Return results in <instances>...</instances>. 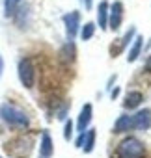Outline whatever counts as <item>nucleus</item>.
<instances>
[{"mask_svg":"<svg viewBox=\"0 0 151 158\" xmlns=\"http://www.w3.org/2000/svg\"><path fill=\"white\" fill-rule=\"evenodd\" d=\"M0 117H2V121H6L13 128H28L30 127L28 114L24 110L17 108L15 104H10V102H4L2 106H0Z\"/></svg>","mask_w":151,"mask_h":158,"instance_id":"f257e3e1","label":"nucleus"},{"mask_svg":"<svg viewBox=\"0 0 151 158\" xmlns=\"http://www.w3.org/2000/svg\"><path fill=\"white\" fill-rule=\"evenodd\" d=\"M144 151V143L138 138H125L118 145V158H142Z\"/></svg>","mask_w":151,"mask_h":158,"instance_id":"f03ea898","label":"nucleus"},{"mask_svg":"<svg viewBox=\"0 0 151 158\" xmlns=\"http://www.w3.org/2000/svg\"><path fill=\"white\" fill-rule=\"evenodd\" d=\"M32 147H34V141L30 136H19L11 143H8L6 149L13 158H26L32 152Z\"/></svg>","mask_w":151,"mask_h":158,"instance_id":"7ed1b4c3","label":"nucleus"},{"mask_svg":"<svg viewBox=\"0 0 151 158\" xmlns=\"http://www.w3.org/2000/svg\"><path fill=\"white\" fill-rule=\"evenodd\" d=\"M19 78L24 88H34L36 82V67L30 58H23L19 61Z\"/></svg>","mask_w":151,"mask_h":158,"instance_id":"20e7f679","label":"nucleus"},{"mask_svg":"<svg viewBox=\"0 0 151 158\" xmlns=\"http://www.w3.org/2000/svg\"><path fill=\"white\" fill-rule=\"evenodd\" d=\"M63 23H65L67 37H69V41H73L77 32H79V26H80V13L79 11H69L67 15H63Z\"/></svg>","mask_w":151,"mask_h":158,"instance_id":"39448f33","label":"nucleus"},{"mask_svg":"<svg viewBox=\"0 0 151 158\" xmlns=\"http://www.w3.org/2000/svg\"><path fill=\"white\" fill-rule=\"evenodd\" d=\"M151 127V110H140L132 115V130H147Z\"/></svg>","mask_w":151,"mask_h":158,"instance_id":"423d86ee","label":"nucleus"},{"mask_svg":"<svg viewBox=\"0 0 151 158\" xmlns=\"http://www.w3.org/2000/svg\"><path fill=\"white\" fill-rule=\"evenodd\" d=\"M54 154V141L50 138V134L45 130L41 134V141H39V158H50Z\"/></svg>","mask_w":151,"mask_h":158,"instance_id":"0eeeda50","label":"nucleus"},{"mask_svg":"<svg viewBox=\"0 0 151 158\" xmlns=\"http://www.w3.org/2000/svg\"><path fill=\"white\" fill-rule=\"evenodd\" d=\"M92 115H93V108H92V104H84L82 110H80V115H79V119H77V130H79V132H84V130L90 127V123H92Z\"/></svg>","mask_w":151,"mask_h":158,"instance_id":"6e6552de","label":"nucleus"},{"mask_svg":"<svg viewBox=\"0 0 151 158\" xmlns=\"http://www.w3.org/2000/svg\"><path fill=\"white\" fill-rule=\"evenodd\" d=\"M121 19H123V4L121 2H114L112 4V13H110V21H108V28L110 30H118L121 26Z\"/></svg>","mask_w":151,"mask_h":158,"instance_id":"1a4fd4ad","label":"nucleus"},{"mask_svg":"<svg viewBox=\"0 0 151 158\" xmlns=\"http://www.w3.org/2000/svg\"><path fill=\"white\" fill-rule=\"evenodd\" d=\"M93 147H95V128H86V130H84V138H82L80 149H82L86 154H90V152L93 151Z\"/></svg>","mask_w":151,"mask_h":158,"instance_id":"9d476101","label":"nucleus"},{"mask_svg":"<svg viewBox=\"0 0 151 158\" xmlns=\"http://www.w3.org/2000/svg\"><path fill=\"white\" fill-rule=\"evenodd\" d=\"M132 130V115H119L116 125H114V132L116 134H123Z\"/></svg>","mask_w":151,"mask_h":158,"instance_id":"9b49d317","label":"nucleus"},{"mask_svg":"<svg viewBox=\"0 0 151 158\" xmlns=\"http://www.w3.org/2000/svg\"><path fill=\"white\" fill-rule=\"evenodd\" d=\"M142 101H144V95H142L140 91H129V93H127V97H125L123 106H125V108H129V110H132V108H138Z\"/></svg>","mask_w":151,"mask_h":158,"instance_id":"f8f14e48","label":"nucleus"},{"mask_svg":"<svg viewBox=\"0 0 151 158\" xmlns=\"http://www.w3.org/2000/svg\"><path fill=\"white\" fill-rule=\"evenodd\" d=\"M97 21H99V26L103 30L108 28V2H103L99 4V11H97Z\"/></svg>","mask_w":151,"mask_h":158,"instance_id":"ddd939ff","label":"nucleus"},{"mask_svg":"<svg viewBox=\"0 0 151 158\" xmlns=\"http://www.w3.org/2000/svg\"><path fill=\"white\" fill-rule=\"evenodd\" d=\"M142 47H144V39H142V37H136L134 43H132V47H131V50H129L127 61H134V60H138V56H140V52H142Z\"/></svg>","mask_w":151,"mask_h":158,"instance_id":"4468645a","label":"nucleus"},{"mask_svg":"<svg viewBox=\"0 0 151 158\" xmlns=\"http://www.w3.org/2000/svg\"><path fill=\"white\" fill-rule=\"evenodd\" d=\"M132 37H134V28H129V32H127V34L123 35V39H119V45H118V48L110 50V52H112V56L119 54V52H121V50H123V48H125V47H127L129 43H131V39H132Z\"/></svg>","mask_w":151,"mask_h":158,"instance_id":"2eb2a0df","label":"nucleus"},{"mask_svg":"<svg viewBox=\"0 0 151 158\" xmlns=\"http://www.w3.org/2000/svg\"><path fill=\"white\" fill-rule=\"evenodd\" d=\"M60 56H62L63 61H73V60H75V45L69 41V43L62 48V54H60Z\"/></svg>","mask_w":151,"mask_h":158,"instance_id":"dca6fc26","label":"nucleus"},{"mask_svg":"<svg viewBox=\"0 0 151 158\" xmlns=\"http://www.w3.org/2000/svg\"><path fill=\"white\" fill-rule=\"evenodd\" d=\"M93 34H95V24H93V23H86V24L82 26V30H80V37H82V41L92 39Z\"/></svg>","mask_w":151,"mask_h":158,"instance_id":"f3484780","label":"nucleus"},{"mask_svg":"<svg viewBox=\"0 0 151 158\" xmlns=\"http://www.w3.org/2000/svg\"><path fill=\"white\" fill-rule=\"evenodd\" d=\"M73 132H75V128H73V121L69 119V121H65V128H63V139H71L73 138Z\"/></svg>","mask_w":151,"mask_h":158,"instance_id":"a211bd4d","label":"nucleus"},{"mask_svg":"<svg viewBox=\"0 0 151 158\" xmlns=\"http://www.w3.org/2000/svg\"><path fill=\"white\" fill-rule=\"evenodd\" d=\"M19 2H21V0H6V15H13Z\"/></svg>","mask_w":151,"mask_h":158,"instance_id":"6ab92c4d","label":"nucleus"},{"mask_svg":"<svg viewBox=\"0 0 151 158\" xmlns=\"http://www.w3.org/2000/svg\"><path fill=\"white\" fill-rule=\"evenodd\" d=\"M145 71L147 73H151V56L147 58V61H145Z\"/></svg>","mask_w":151,"mask_h":158,"instance_id":"aec40b11","label":"nucleus"},{"mask_svg":"<svg viewBox=\"0 0 151 158\" xmlns=\"http://www.w3.org/2000/svg\"><path fill=\"white\" fill-rule=\"evenodd\" d=\"M84 8L86 10H92V0H84Z\"/></svg>","mask_w":151,"mask_h":158,"instance_id":"412c9836","label":"nucleus"},{"mask_svg":"<svg viewBox=\"0 0 151 158\" xmlns=\"http://www.w3.org/2000/svg\"><path fill=\"white\" fill-rule=\"evenodd\" d=\"M118 95H119V89H118V88H116V89H114V91H112V99H116V97H118Z\"/></svg>","mask_w":151,"mask_h":158,"instance_id":"4be33fe9","label":"nucleus"},{"mask_svg":"<svg viewBox=\"0 0 151 158\" xmlns=\"http://www.w3.org/2000/svg\"><path fill=\"white\" fill-rule=\"evenodd\" d=\"M2 69H4V61H2V58H0V73H2Z\"/></svg>","mask_w":151,"mask_h":158,"instance_id":"5701e85b","label":"nucleus"}]
</instances>
